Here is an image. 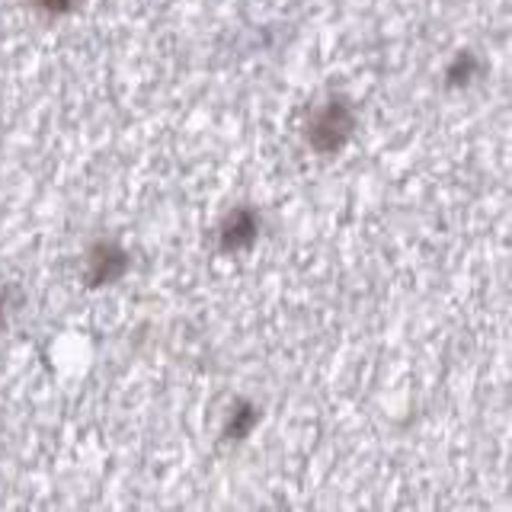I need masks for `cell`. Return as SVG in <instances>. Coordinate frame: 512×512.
Segmentation results:
<instances>
[{"mask_svg":"<svg viewBox=\"0 0 512 512\" xmlns=\"http://www.w3.org/2000/svg\"><path fill=\"white\" fill-rule=\"evenodd\" d=\"M349 128H352V119L346 116V109L343 106H330L324 116H320L317 122H314V128H311V141L317 144L320 138H330L327 141V151H333V148H340V144L346 141V135H349Z\"/></svg>","mask_w":512,"mask_h":512,"instance_id":"cell-1","label":"cell"},{"mask_svg":"<svg viewBox=\"0 0 512 512\" xmlns=\"http://www.w3.org/2000/svg\"><path fill=\"white\" fill-rule=\"evenodd\" d=\"M253 234H256V218L247 215V212H237V215H231L228 228H224V244H228V247H244V244H250V240H253Z\"/></svg>","mask_w":512,"mask_h":512,"instance_id":"cell-2","label":"cell"},{"mask_svg":"<svg viewBox=\"0 0 512 512\" xmlns=\"http://www.w3.org/2000/svg\"><path fill=\"white\" fill-rule=\"evenodd\" d=\"M39 4H42L45 10H55V13H61V10H68V7H71V0H39Z\"/></svg>","mask_w":512,"mask_h":512,"instance_id":"cell-3","label":"cell"}]
</instances>
